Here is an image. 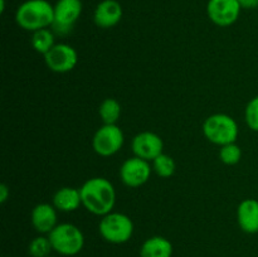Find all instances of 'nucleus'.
I'll return each instance as SVG.
<instances>
[{"mask_svg": "<svg viewBox=\"0 0 258 257\" xmlns=\"http://www.w3.org/2000/svg\"><path fill=\"white\" fill-rule=\"evenodd\" d=\"M82 206L95 216L111 213L116 204V190L113 184L102 176L86 180L80 188Z\"/></svg>", "mask_w": 258, "mask_h": 257, "instance_id": "nucleus-1", "label": "nucleus"}, {"mask_svg": "<svg viewBox=\"0 0 258 257\" xmlns=\"http://www.w3.org/2000/svg\"><path fill=\"white\" fill-rule=\"evenodd\" d=\"M54 20V5L48 0H25L15 12V22L28 32L52 27Z\"/></svg>", "mask_w": 258, "mask_h": 257, "instance_id": "nucleus-2", "label": "nucleus"}, {"mask_svg": "<svg viewBox=\"0 0 258 257\" xmlns=\"http://www.w3.org/2000/svg\"><path fill=\"white\" fill-rule=\"evenodd\" d=\"M239 128L236 120L227 113H214L203 122V134L208 141L223 146L236 143Z\"/></svg>", "mask_w": 258, "mask_h": 257, "instance_id": "nucleus-3", "label": "nucleus"}, {"mask_svg": "<svg viewBox=\"0 0 258 257\" xmlns=\"http://www.w3.org/2000/svg\"><path fill=\"white\" fill-rule=\"evenodd\" d=\"M53 251L62 256H76L85 246V236L77 226L72 223H60L48 234Z\"/></svg>", "mask_w": 258, "mask_h": 257, "instance_id": "nucleus-4", "label": "nucleus"}, {"mask_svg": "<svg viewBox=\"0 0 258 257\" xmlns=\"http://www.w3.org/2000/svg\"><path fill=\"white\" fill-rule=\"evenodd\" d=\"M100 234L105 241L113 244L127 242L133 237L134 223L131 218L120 212H111L102 217L100 222Z\"/></svg>", "mask_w": 258, "mask_h": 257, "instance_id": "nucleus-5", "label": "nucleus"}, {"mask_svg": "<svg viewBox=\"0 0 258 257\" xmlns=\"http://www.w3.org/2000/svg\"><path fill=\"white\" fill-rule=\"evenodd\" d=\"M81 0H58L54 4V20L52 30L58 35H66L73 29L82 13Z\"/></svg>", "mask_w": 258, "mask_h": 257, "instance_id": "nucleus-6", "label": "nucleus"}, {"mask_svg": "<svg viewBox=\"0 0 258 257\" xmlns=\"http://www.w3.org/2000/svg\"><path fill=\"white\" fill-rule=\"evenodd\" d=\"M123 133L117 125H106L103 123L95 133L92 139V148L100 156H112L122 148Z\"/></svg>", "mask_w": 258, "mask_h": 257, "instance_id": "nucleus-7", "label": "nucleus"}, {"mask_svg": "<svg viewBox=\"0 0 258 257\" xmlns=\"http://www.w3.org/2000/svg\"><path fill=\"white\" fill-rule=\"evenodd\" d=\"M44 62L52 72H71L78 63V53L67 43H55L54 47L44 54Z\"/></svg>", "mask_w": 258, "mask_h": 257, "instance_id": "nucleus-8", "label": "nucleus"}, {"mask_svg": "<svg viewBox=\"0 0 258 257\" xmlns=\"http://www.w3.org/2000/svg\"><path fill=\"white\" fill-rule=\"evenodd\" d=\"M241 10L238 0H209L207 4V14L211 22L222 28L234 24Z\"/></svg>", "mask_w": 258, "mask_h": 257, "instance_id": "nucleus-9", "label": "nucleus"}, {"mask_svg": "<svg viewBox=\"0 0 258 257\" xmlns=\"http://www.w3.org/2000/svg\"><path fill=\"white\" fill-rule=\"evenodd\" d=\"M151 165L148 160L133 156L126 159L120 168V178L125 185L138 188L148 183L151 175Z\"/></svg>", "mask_w": 258, "mask_h": 257, "instance_id": "nucleus-10", "label": "nucleus"}, {"mask_svg": "<svg viewBox=\"0 0 258 257\" xmlns=\"http://www.w3.org/2000/svg\"><path fill=\"white\" fill-rule=\"evenodd\" d=\"M131 149H133L134 155L138 158L153 161L160 154H163L164 143L163 139L158 134L151 133V131H143L134 136Z\"/></svg>", "mask_w": 258, "mask_h": 257, "instance_id": "nucleus-11", "label": "nucleus"}, {"mask_svg": "<svg viewBox=\"0 0 258 257\" xmlns=\"http://www.w3.org/2000/svg\"><path fill=\"white\" fill-rule=\"evenodd\" d=\"M122 14V7L117 0H102L96 7L93 13V22L98 28L110 29L121 22Z\"/></svg>", "mask_w": 258, "mask_h": 257, "instance_id": "nucleus-12", "label": "nucleus"}, {"mask_svg": "<svg viewBox=\"0 0 258 257\" xmlns=\"http://www.w3.org/2000/svg\"><path fill=\"white\" fill-rule=\"evenodd\" d=\"M30 221L35 231L40 234H49L57 226V209L53 204L39 203L33 208Z\"/></svg>", "mask_w": 258, "mask_h": 257, "instance_id": "nucleus-13", "label": "nucleus"}, {"mask_svg": "<svg viewBox=\"0 0 258 257\" xmlns=\"http://www.w3.org/2000/svg\"><path fill=\"white\" fill-rule=\"evenodd\" d=\"M237 222L239 228L248 234L258 233V201L247 198L237 208Z\"/></svg>", "mask_w": 258, "mask_h": 257, "instance_id": "nucleus-14", "label": "nucleus"}, {"mask_svg": "<svg viewBox=\"0 0 258 257\" xmlns=\"http://www.w3.org/2000/svg\"><path fill=\"white\" fill-rule=\"evenodd\" d=\"M82 204L80 189L73 186H63L59 188L53 196V206L57 211L60 212H73L80 208Z\"/></svg>", "mask_w": 258, "mask_h": 257, "instance_id": "nucleus-15", "label": "nucleus"}, {"mask_svg": "<svg viewBox=\"0 0 258 257\" xmlns=\"http://www.w3.org/2000/svg\"><path fill=\"white\" fill-rule=\"evenodd\" d=\"M173 244L168 238L153 236L146 239L140 248V257H171Z\"/></svg>", "mask_w": 258, "mask_h": 257, "instance_id": "nucleus-16", "label": "nucleus"}, {"mask_svg": "<svg viewBox=\"0 0 258 257\" xmlns=\"http://www.w3.org/2000/svg\"><path fill=\"white\" fill-rule=\"evenodd\" d=\"M30 44L35 52L40 54H47L50 49L55 45L54 42V32L49 28L39 29L37 32H33L32 38H30Z\"/></svg>", "mask_w": 258, "mask_h": 257, "instance_id": "nucleus-17", "label": "nucleus"}, {"mask_svg": "<svg viewBox=\"0 0 258 257\" xmlns=\"http://www.w3.org/2000/svg\"><path fill=\"white\" fill-rule=\"evenodd\" d=\"M121 103L115 98H106L101 102L98 113H100L101 120L106 125H115L121 116Z\"/></svg>", "mask_w": 258, "mask_h": 257, "instance_id": "nucleus-18", "label": "nucleus"}, {"mask_svg": "<svg viewBox=\"0 0 258 257\" xmlns=\"http://www.w3.org/2000/svg\"><path fill=\"white\" fill-rule=\"evenodd\" d=\"M175 161L168 154H160L158 158H155L153 160V170L160 178H170L175 173Z\"/></svg>", "mask_w": 258, "mask_h": 257, "instance_id": "nucleus-19", "label": "nucleus"}, {"mask_svg": "<svg viewBox=\"0 0 258 257\" xmlns=\"http://www.w3.org/2000/svg\"><path fill=\"white\" fill-rule=\"evenodd\" d=\"M53 251L49 237L38 236L30 241L28 246V252L32 257H48Z\"/></svg>", "mask_w": 258, "mask_h": 257, "instance_id": "nucleus-20", "label": "nucleus"}, {"mask_svg": "<svg viewBox=\"0 0 258 257\" xmlns=\"http://www.w3.org/2000/svg\"><path fill=\"white\" fill-rule=\"evenodd\" d=\"M242 158V150L236 143L227 144V145L221 146L219 150V159L222 163L226 165H236L241 161Z\"/></svg>", "mask_w": 258, "mask_h": 257, "instance_id": "nucleus-21", "label": "nucleus"}, {"mask_svg": "<svg viewBox=\"0 0 258 257\" xmlns=\"http://www.w3.org/2000/svg\"><path fill=\"white\" fill-rule=\"evenodd\" d=\"M244 117H246V122L248 127L258 133V96L252 98L247 103L246 111H244Z\"/></svg>", "mask_w": 258, "mask_h": 257, "instance_id": "nucleus-22", "label": "nucleus"}, {"mask_svg": "<svg viewBox=\"0 0 258 257\" xmlns=\"http://www.w3.org/2000/svg\"><path fill=\"white\" fill-rule=\"evenodd\" d=\"M242 9H254L258 8V0H238Z\"/></svg>", "mask_w": 258, "mask_h": 257, "instance_id": "nucleus-23", "label": "nucleus"}, {"mask_svg": "<svg viewBox=\"0 0 258 257\" xmlns=\"http://www.w3.org/2000/svg\"><path fill=\"white\" fill-rule=\"evenodd\" d=\"M8 197H9V188H8L7 184H2V185H0V202H2V203H5Z\"/></svg>", "mask_w": 258, "mask_h": 257, "instance_id": "nucleus-24", "label": "nucleus"}, {"mask_svg": "<svg viewBox=\"0 0 258 257\" xmlns=\"http://www.w3.org/2000/svg\"><path fill=\"white\" fill-rule=\"evenodd\" d=\"M5 10V0H0V13H4Z\"/></svg>", "mask_w": 258, "mask_h": 257, "instance_id": "nucleus-25", "label": "nucleus"}, {"mask_svg": "<svg viewBox=\"0 0 258 257\" xmlns=\"http://www.w3.org/2000/svg\"><path fill=\"white\" fill-rule=\"evenodd\" d=\"M48 257H54V256H48Z\"/></svg>", "mask_w": 258, "mask_h": 257, "instance_id": "nucleus-26", "label": "nucleus"}]
</instances>
